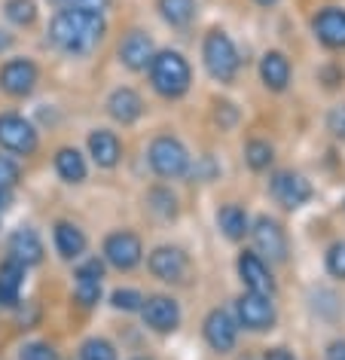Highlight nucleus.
Returning a JSON list of instances; mask_svg holds the SVG:
<instances>
[{
    "mask_svg": "<svg viewBox=\"0 0 345 360\" xmlns=\"http://www.w3.org/2000/svg\"><path fill=\"white\" fill-rule=\"evenodd\" d=\"M56 248L65 259H74L86 250V236L74 226V223H58L56 226Z\"/></svg>",
    "mask_w": 345,
    "mask_h": 360,
    "instance_id": "4be33fe9",
    "label": "nucleus"
},
{
    "mask_svg": "<svg viewBox=\"0 0 345 360\" xmlns=\"http://www.w3.org/2000/svg\"><path fill=\"white\" fill-rule=\"evenodd\" d=\"M6 205H10V190H6V186H0V211H4Z\"/></svg>",
    "mask_w": 345,
    "mask_h": 360,
    "instance_id": "58836bf2",
    "label": "nucleus"
},
{
    "mask_svg": "<svg viewBox=\"0 0 345 360\" xmlns=\"http://www.w3.org/2000/svg\"><path fill=\"white\" fill-rule=\"evenodd\" d=\"M235 336H239V327H235V321L230 318V311L214 309L205 318V339L214 351H230L235 345Z\"/></svg>",
    "mask_w": 345,
    "mask_h": 360,
    "instance_id": "f8f14e48",
    "label": "nucleus"
},
{
    "mask_svg": "<svg viewBox=\"0 0 345 360\" xmlns=\"http://www.w3.org/2000/svg\"><path fill=\"white\" fill-rule=\"evenodd\" d=\"M315 34H318V40H321L324 46L342 49L345 46V10H336V6H330V10L318 13Z\"/></svg>",
    "mask_w": 345,
    "mask_h": 360,
    "instance_id": "4468645a",
    "label": "nucleus"
},
{
    "mask_svg": "<svg viewBox=\"0 0 345 360\" xmlns=\"http://www.w3.org/2000/svg\"><path fill=\"white\" fill-rule=\"evenodd\" d=\"M205 68L208 74L214 79H220V83H230L235 77V70H239V52H235L232 40L226 37L223 31H211L205 37Z\"/></svg>",
    "mask_w": 345,
    "mask_h": 360,
    "instance_id": "7ed1b4c3",
    "label": "nucleus"
},
{
    "mask_svg": "<svg viewBox=\"0 0 345 360\" xmlns=\"http://www.w3.org/2000/svg\"><path fill=\"white\" fill-rule=\"evenodd\" d=\"M141 314L147 321V327H153L156 333H171L180 323V309L168 296H150V300H144Z\"/></svg>",
    "mask_w": 345,
    "mask_h": 360,
    "instance_id": "9d476101",
    "label": "nucleus"
},
{
    "mask_svg": "<svg viewBox=\"0 0 345 360\" xmlns=\"http://www.w3.org/2000/svg\"><path fill=\"white\" fill-rule=\"evenodd\" d=\"M56 171H58L61 180H68V184H80V180L86 177V162L77 150L65 147V150L56 153Z\"/></svg>",
    "mask_w": 345,
    "mask_h": 360,
    "instance_id": "5701e85b",
    "label": "nucleus"
},
{
    "mask_svg": "<svg viewBox=\"0 0 345 360\" xmlns=\"http://www.w3.org/2000/svg\"><path fill=\"white\" fill-rule=\"evenodd\" d=\"M327 360H345V342H333L327 348Z\"/></svg>",
    "mask_w": 345,
    "mask_h": 360,
    "instance_id": "e433bc0d",
    "label": "nucleus"
},
{
    "mask_svg": "<svg viewBox=\"0 0 345 360\" xmlns=\"http://www.w3.org/2000/svg\"><path fill=\"white\" fill-rule=\"evenodd\" d=\"M52 4H68V0H52Z\"/></svg>",
    "mask_w": 345,
    "mask_h": 360,
    "instance_id": "a19ab883",
    "label": "nucleus"
},
{
    "mask_svg": "<svg viewBox=\"0 0 345 360\" xmlns=\"http://www.w3.org/2000/svg\"><path fill=\"white\" fill-rule=\"evenodd\" d=\"M0 147L28 156V153L37 150V131H34V125L28 120L6 113V116H0Z\"/></svg>",
    "mask_w": 345,
    "mask_h": 360,
    "instance_id": "39448f33",
    "label": "nucleus"
},
{
    "mask_svg": "<svg viewBox=\"0 0 345 360\" xmlns=\"http://www.w3.org/2000/svg\"><path fill=\"white\" fill-rule=\"evenodd\" d=\"M150 79L159 95L180 98L189 89V65L177 52H159L150 61Z\"/></svg>",
    "mask_w": 345,
    "mask_h": 360,
    "instance_id": "f03ea898",
    "label": "nucleus"
},
{
    "mask_svg": "<svg viewBox=\"0 0 345 360\" xmlns=\"http://www.w3.org/2000/svg\"><path fill=\"white\" fill-rule=\"evenodd\" d=\"M101 275H104V266L98 259H89L86 266H80L77 281H101Z\"/></svg>",
    "mask_w": 345,
    "mask_h": 360,
    "instance_id": "72a5a7b5",
    "label": "nucleus"
},
{
    "mask_svg": "<svg viewBox=\"0 0 345 360\" xmlns=\"http://www.w3.org/2000/svg\"><path fill=\"white\" fill-rule=\"evenodd\" d=\"M239 321L244 323L248 330H269L272 323H275V305L269 302L266 293H253L248 290L239 300Z\"/></svg>",
    "mask_w": 345,
    "mask_h": 360,
    "instance_id": "423d86ee",
    "label": "nucleus"
},
{
    "mask_svg": "<svg viewBox=\"0 0 345 360\" xmlns=\"http://www.w3.org/2000/svg\"><path fill=\"white\" fill-rule=\"evenodd\" d=\"M239 275H242V281L248 290L253 293H272V287H275V281H272V275H269V269L266 263L257 257V254H242L239 259Z\"/></svg>",
    "mask_w": 345,
    "mask_h": 360,
    "instance_id": "2eb2a0df",
    "label": "nucleus"
},
{
    "mask_svg": "<svg viewBox=\"0 0 345 360\" xmlns=\"http://www.w3.org/2000/svg\"><path fill=\"white\" fill-rule=\"evenodd\" d=\"M101 34H104L101 15L83 13V10H65L52 19L49 40L58 49L70 52V56H83V52H92L98 46Z\"/></svg>",
    "mask_w": 345,
    "mask_h": 360,
    "instance_id": "f257e3e1",
    "label": "nucleus"
},
{
    "mask_svg": "<svg viewBox=\"0 0 345 360\" xmlns=\"http://www.w3.org/2000/svg\"><path fill=\"white\" fill-rule=\"evenodd\" d=\"M266 360H294V354L284 348H272V351H266Z\"/></svg>",
    "mask_w": 345,
    "mask_h": 360,
    "instance_id": "4c0bfd02",
    "label": "nucleus"
},
{
    "mask_svg": "<svg viewBox=\"0 0 345 360\" xmlns=\"http://www.w3.org/2000/svg\"><path fill=\"white\" fill-rule=\"evenodd\" d=\"M22 360H56V348L46 342H31L22 348Z\"/></svg>",
    "mask_w": 345,
    "mask_h": 360,
    "instance_id": "7c9ffc66",
    "label": "nucleus"
},
{
    "mask_svg": "<svg viewBox=\"0 0 345 360\" xmlns=\"http://www.w3.org/2000/svg\"><path fill=\"white\" fill-rule=\"evenodd\" d=\"M150 165L159 177H180L189 165V156L177 138H156L150 143Z\"/></svg>",
    "mask_w": 345,
    "mask_h": 360,
    "instance_id": "20e7f679",
    "label": "nucleus"
},
{
    "mask_svg": "<svg viewBox=\"0 0 345 360\" xmlns=\"http://www.w3.org/2000/svg\"><path fill=\"white\" fill-rule=\"evenodd\" d=\"M120 58H123L125 68L144 70L153 61V43H150V37H147V34H141V31H132L129 37L123 40V46H120Z\"/></svg>",
    "mask_w": 345,
    "mask_h": 360,
    "instance_id": "dca6fc26",
    "label": "nucleus"
},
{
    "mask_svg": "<svg viewBox=\"0 0 345 360\" xmlns=\"http://www.w3.org/2000/svg\"><path fill=\"white\" fill-rule=\"evenodd\" d=\"M260 77H263V83H266L272 92H281V89L287 86V79H290L287 58L281 56V52H266L263 61H260Z\"/></svg>",
    "mask_w": 345,
    "mask_h": 360,
    "instance_id": "6ab92c4d",
    "label": "nucleus"
},
{
    "mask_svg": "<svg viewBox=\"0 0 345 360\" xmlns=\"http://www.w3.org/2000/svg\"><path fill=\"white\" fill-rule=\"evenodd\" d=\"M159 10H162V19L168 25H187L193 22V0H159Z\"/></svg>",
    "mask_w": 345,
    "mask_h": 360,
    "instance_id": "393cba45",
    "label": "nucleus"
},
{
    "mask_svg": "<svg viewBox=\"0 0 345 360\" xmlns=\"http://www.w3.org/2000/svg\"><path fill=\"white\" fill-rule=\"evenodd\" d=\"M150 272L159 281H180L187 275V257L177 248H156L150 254Z\"/></svg>",
    "mask_w": 345,
    "mask_h": 360,
    "instance_id": "ddd939ff",
    "label": "nucleus"
},
{
    "mask_svg": "<svg viewBox=\"0 0 345 360\" xmlns=\"http://www.w3.org/2000/svg\"><path fill=\"white\" fill-rule=\"evenodd\" d=\"M77 300L83 305H95L101 300V281H77Z\"/></svg>",
    "mask_w": 345,
    "mask_h": 360,
    "instance_id": "c756f323",
    "label": "nucleus"
},
{
    "mask_svg": "<svg viewBox=\"0 0 345 360\" xmlns=\"http://www.w3.org/2000/svg\"><path fill=\"white\" fill-rule=\"evenodd\" d=\"M327 269H330V275L345 278V241L330 248V254H327Z\"/></svg>",
    "mask_w": 345,
    "mask_h": 360,
    "instance_id": "c85d7f7f",
    "label": "nucleus"
},
{
    "mask_svg": "<svg viewBox=\"0 0 345 360\" xmlns=\"http://www.w3.org/2000/svg\"><path fill=\"white\" fill-rule=\"evenodd\" d=\"M34 83H37V68L25 58H15V61H10V65H4V70H0V86H4V92H10L15 98L31 95Z\"/></svg>",
    "mask_w": 345,
    "mask_h": 360,
    "instance_id": "9b49d317",
    "label": "nucleus"
},
{
    "mask_svg": "<svg viewBox=\"0 0 345 360\" xmlns=\"http://www.w3.org/2000/svg\"><path fill=\"white\" fill-rule=\"evenodd\" d=\"M10 254H13V259H19L22 266L40 263V259H43V245H40L37 232H34V229H19V232H13V238H10Z\"/></svg>",
    "mask_w": 345,
    "mask_h": 360,
    "instance_id": "f3484780",
    "label": "nucleus"
},
{
    "mask_svg": "<svg viewBox=\"0 0 345 360\" xmlns=\"http://www.w3.org/2000/svg\"><path fill=\"white\" fill-rule=\"evenodd\" d=\"M15 180H19V165H15L13 159L0 156V186H6V190H10Z\"/></svg>",
    "mask_w": 345,
    "mask_h": 360,
    "instance_id": "473e14b6",
    "label": "nucleus"
},
{
    "mask_svg": "<svg viewBox=\"0 0 345 360\" xmlns=\"http://www.w3.org/2000/svg\"><path fill=\"white\" fill-rule=\"evenodd\" d=\"M253 245H257V250L263 257L275 259V263H281V259L287 257V238H284V229L278 226L275 220L269 217H260L257 223H253Z\"/></svg>",
    "mask_w": 345,
    "mask_h": 360,
    "instance_id": "6e6552de",
    "label": "nucleus"
},
{
    "mask_svg": "<svg viewBox=\"0 0 345 360\" xmlns=\"http://www.w3.org/2000/svg\"><path fill=\"white\" fill-rule=\"evenodd\" d=\"M6 19L13 25H31L37 19V6H34V0H6Z\"/></svg>",
    "mask_w": 345,
    "mask_h": 360,
    "instance_id": "a878e982",
    "label": "nucleus"
},
{
    "mask_svg": "<svg viewBox=\"0 0 345 360\" xmlns=\"http://www.w3.org/2000/svg\"><path fill=\"white\" fill-rule=\"evenodd\" d=\"M257 4H263V6H269V4H275V0H257Z\"/></svg>",
    "mask_w": 345,
    "mask_h": 360,
    "instance_id": "ea45409f",
    "label": "nucleus"
},
{
    "mask_svg": "<svg viewBox=\"0 0 345 360\" xmlns=\"http://www.w3.org/2000/svg\"><path fill=\"white\" fill-rule=\"evenodd\" d=\"M113 305L116 309H123V311H134V309H141L144 305V300H141L138 290H116L113 293Z\"/></svg>",
    "mask_w": 345,
    "mask_h": 360,
    "instance_id": "2f4dec72",
    "label": "nucleus"
},
{
    "mask_svg": "<svg viewBox=\"0 0 345 360\" xmlns=\"http://www.w3.org/2000/svg\"><path fill=\"white\" fill-rule=\"evenodd\" d=\"M107 107H111L113 120H120L125 125V122H134L141 116L144 101L138 98V92H132V89H116V92L111 95V101H107Z\"/></svg>",
    "mask_w": 345,
    "mask_h": 360,
    "instance_id": "aec40b11",
    "label": "nucleus"
},
{
    "mask_svg": "<svg viewBox=\"0 0 345 360\" xmlns=\"http://www.w3.org/2000/svg\"><path fill=\"white\" fill-rule=\"evenodd\" d=\"M89 153L101 168H113L120 162V141L113 131H95L89 138Z\"/></svg>",
    "mask_w": 345,
    "mask_h": 360,
    "instance_id": "412c9836",
    "label": "nucleus"
},
{
    "mask_svg": "<svg viewBox=\"0 0 345 360\" xmlns=\"http://www.w3.org/2000/svg\"><path fill=\"white\" fill-rule=\"evenodd\" d=\"M327 129H330L336 138H345V107H336V110L327 116Z\"/></svg>",
    "mask_w": 345,
    "mask_h": 360,
    "instance_id": "f704fd0d",
    "label": "nucleus"
},
{
    "mask_svg": "<svg viewBox=\"0 0 345 360\" xmlns=\"http://www.w3.org/2000/svg\"><path fill=\"white\" fill-rule=\"evenodd\" d=\"M244 159H248V165L253 171H263V168L272 165V147L266 141H251L248 150H244Z\"/></svg>",
    "mask_w": 345,
    "mask_h": 360,
    "instance_id": "bb28decb",
    "label": "nucleus"
},
{
    "mask_svg": "<svg viewBox=\"0 0 345 360\" xmlns=\"http://www.w3.org/2000/svg\"><path fill=\"white\" fill-rule=\"evenodd\" d=\"M272 195L284 205V208H299L312 199V186H308L306 177L294 174V171H281V174L272 177Z\"/></svg>",
    "mask_w": 345,
    "mask_h": 360,
    "instance_id": "1a4fd4ad",
    "label": "nucleus"
},
{
    "mask_svg": "<svg viewBox=\"0 0 345 360\" xmlns=\"http://www.w3.org/2000/svg\"><path fill=\"white\" fill-rule=\"evenodd\" d=\"M217 223H220L226 238H242L244 232H248V214H244L239 205H226V208H220Z\"/></svg>",
    "mask_w": 345,
    "mask_h": 360,
    "instance_id": "b1692460",
    "label": "nucleus"
},
{
    "mask_svg": "<svg viewBox=\"0 0 345 360\" xmlns=\"http://www.w3.org/2000/svg\"><path fill=\"white\" fill-rule=\"evenodd\" d=\"M70 10H83V13H95L101 15V10H107V0H68Z\"/></svg>",
    "mask_w": 345,
    "mask_h": 360,
    "instance_id": "c9c22d12",
    "label": "nucleus"
},
{
    "mask_svg": "<svg viewBox=\"0 0 345 360\" xmlns=\"http://www.w3.org/2000/svg\"><path fill=\"white\" fill-rule=\"evenodd\" d=\"M25 284V266L19 259H6L0 266V305H15L19 302V290Z\"/></svg>",
    "mask_w": 345,
    "mask_h": 360,
    "instance_id": "a211bd4d",
    "label": "nucleus"
},
{
    "mask_svg": "<svg viewBox=\"0 0 345 360\" xmlns=\"http://www.w3.org/2000/svg\"><path fill=\"white\" fill-rule=\"evenodd\" d=\"M104 257L116 269H134L141 263V241L134 232H113L104 241Z\"/></svg>",
    "mask_w": 345,
    "mask_h": 360,
    "instance_id": "0eeeda50",
    "label": "nucleus"
},
{
    "mask_svg": "<svg viewBox=\"0 0 345 360\" xmlns=\"http://www.w3.org/2000/svg\"><path fill=\"white\" fill-rule=\"evenodd\" d=\"M83 360H116V351L104 339H89L83 345Z\"/></svg>",
    "mask_w": 345,
    "mask_h": 360,
    "instance_id": "cd10ccee",
    "label": "nucleus"
}]
</instances>
